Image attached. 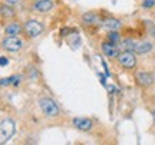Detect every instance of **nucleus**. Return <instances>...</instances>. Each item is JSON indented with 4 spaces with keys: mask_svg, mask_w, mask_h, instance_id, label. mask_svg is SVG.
Masks as SVG:
<instances>
[{
    "mask_svg": "<svg viewBox=\"0 0 155 145\" xmlns=\"http://www.w3.org/2000/svg\"><path fill=\"white\" fill-rule=\"evenodd\" d=\"M154 5H155L154 0H145L144 3H142V6H144V7H152Z\"/></svg>",
    "mask_w": 155,
    "mask_h": 145,
    "instance_id": "17",
    "label": "nucleus"
},
{
    "mask_svg": "<svg viewBox=\"0 0 155 145\" xmlns=\"http://www.w3.org/2000/svg\"><path fill=\"white\" fill-rule=\"evenodd\" d=\"M102 52L105 53V56L108 58H118L119 55V50L116 48L115 43H112V42H105V43H102Z\"/></svg>",
    "mask_w": 155,
    "mask_h": 145,
    "instance_id": "7",
    "label": "nucleus"
},
{
    "mask_svg": "<svg viewBox=\"0 0 155 145\" xmlns=\"http://www.w3.org/2000/svg\"><path fill=\"white\" fill-rule=\"evenodd\" d=\"M20 81H22V78H20V76H17V75H15V76H10V82L15 85V86H19Z\"/></svg>",
    "mask_w": 155,
    "mask_h": 145,
    "instance_id": "16",
    "label": "nucleus"
},
{
    "mask_svg": "<svg viewBox=\"0 0 155 145\" xmlns=\"http://www.w3.org/2000/svg\"><path fill=\"white\" fill-rule=\"evenodd\" d=\"M15 132H16V124L13 122V119L10 118L3 119L0 124V142L6 144L15 135Z\"/></svg>",
    "mask_w": 155,
    "mask_h": 145,
    "instance_id": "1",
    "label": "nucleus"
},
{
    "mask_svg": "<svg viewBox=\"0 0 155 145\" xmlns=\"http://www.w3.org/2000/svg\"><path fill=\"white\" fill-rule=\"evenodd\" d=\"M118 63L121 65V66L127 68V69H134V68L137 66V56H135V52L132 50H125V52H122L118 55Z\"/></svg>",
    "mask_w": 155,
    "mask_h": 145,
    "instance_id": "3",
    "label": "nucleus"
},
{
    "mask_svg": "<svg viewBox=\"0 0 155 145\" xmlns=\"http://www.w3.org/2000/svg\"><path fill=\"white\" fill-rule=\"evenodd\" d=\"M108 39H109V42H112V43H118V42L121 40V38H119V35L116 33L115 30H111L109 35H108Z\"/></svg>",
    "mask_w": 155,
    "mask_h": 145,
    "instance_id": "14",
    "label": "nucleus"
},
{
    "mask_svg": "<svg viewBox=\"0 0 155 145\" xmlns=\"http://www.w3.org/2000/svg\"><path fill=\"white\" fill-rule=\"evenodd\" d=\"M15 10H13V7H12L10 5H3L2 6V16L3 17H15Z\"/></svg>",
    "mask_w": 155,
    "mask_h": 145,
    "instance_id": "13",
    "label": "nucleus"
},
{
    "mask_svg": "<svg viewBox=\"0 0 155 145\" xmlns=\"http://www.w3.org/2000/svg\"><path fill=\"white\" fill-rule=\"evenodd\" d=\"M94 20H95V15H94V13H86V15H83V22L92 23Z\"/></svg>",
    "mask_w": 155,
    "mask_h": 145,
    "instance_id": "15",
    "label": "nucleus"
},
{
    "mask_svg": "<svg viewBox=\"0 0 155 145\" xmlns=\"http://www.w3.org/2000/svg\"><path fill=\"white\" fill-rule=\"evenodd\" d=\"M104 26H105L108 30H115L118 32L119 29H121L122 23L118 20V19H114V17H109V19H105L104 20Z\"/></svg>",
    "mask_w": 155,
    "mask_h": 145,
    "instance_id": "12",
    "label": "nucleus"
},
{
    "mask_svg": "<svg viewBox=\"0 0 155 145\" xmlns=\"http://www.w3.org/2000/svg\"><path fill=\"white\" fill-rule=\"evenodd\" d=\"M6 2V5H10V6H15L19 3V0H5Z\"/></svg>",
    "mask_w": 155,
    "mask_h": 145,
    "instance_id": "18",
    "label": "nucleus"
},
{
    "mask_svg": "<svg viewBox=\"0 0 155 145\" xmlns=\"http://www.w3.org/2000/svg\"><path fill=\"white\" fill-rule=\"evenodd\" d=\"M137 82L141 86H151L154 84V76L150 72H137Z\"/></svg>",
    "mask_w": 155,
    "mask_h": 145,
    "instance_id": "8",
    "label": "nucleus"
},
{
    "mask_svg": "<svg viewBox=\"0 0 155 145\" xmlns=\"http://www.w3.org/2000/svg\"><path fill=\"white\" fill-rule=\"evenodd\" d=\"M23 29H22V25L19 22H12L9 23L7 26L5 28V32L7 36H17V35L22 32Z\"/></svg>",
    "mask_w": 155,
    "mask_h": 145,
    "instance_id": "10",
    "label": "nucleus"
},
{
    "mask_svg": "<svg viewBox=\"0 0 155 145\" xmlns=\"http://www.w3.org/2000/svg\"><path fill=\"white\" fill-rule=\"evenodd\" d=\"M0 59H2V61H0V65H2V66H6V65H7V63H9V61H7V59H6L5 56H2V58H0Z\"/></svg>",
    "mask_w": 155,
    "mask_h": 145,
    "instance_id": "19",
    "label": "nucleus"
},
{
    "mask_svg": "<svg viewBox=\"0 0 155 145\" xmlns=\"http://www.w3.org/2000/svg\"><path fill=\"white\" fill-rule=\"evenodd\" d=\"M39 106L48 118H55L59 115V106L56 105V102L50 98H40L39 99Z\"/></svg>",
    "mask_w": 155,
    "mask_h": 145,
    "instance_id": "2",
    "label": "nucleus"
},
{
    "mask_svg": "<svg viewBox=\"0 0 155 145\" xmlns=\"http://www.w3.org/2000/svg\"><path fill=\"white\" fill-rule=\"evenodd\" d=\"M3 49L9 50V52H19L22 49V40L16 36H9L3 40Z\"/></svg>",
    "mask_w": 155,
    "mask_h": 145,
    "instance_id": "5",
    "label": "nucleus"
},
{
    "mask_svg": "<svg viewBox=\"0 0 155 145\" xmlns=\"http://www.w3.org/2000/svg\"><path fill=\"white\" fill-rule=\"evenodd\" d=\"M73 127L78 129H81V131H91L92 129V121L89 119V118H82V117H79V118H73Z\"/></svg>",
    "mask_w": 155,
    "mask_h": 145,
    "instance_id": "6",
    "label": "nucleus"
},
{
    "mask_svg": "<svg viewBox=\"0 0 155 145\" xmlns=\"http://www.w3.org/2000/svg\"><path fill=\"white\" fill-rule=\"evenodd\" d=\"M154 115H155V112H154Z\"/></svg>",
    "mask_w": 155,
    "mask_h": 145,
    "instance_id": "21",
    "label": "nucleus"
},
{
    "mask_svg": "<svg viewBox=\"0 0 155 145\" xmlns=\"http://www.w3.org/2000/svg\"><path fill=\"white\" fill-rule=\"evenodd\" d=\"M9 84H12V82H10V78H7V79L3 78V79H2V85H3V86H5V85H9Z\"/></svg>",
    "mask_w": 155,
    "mask_h": 145,
    "instance_id": "20",
    "label": "nucleus"
},
{
    "mask_svg": "<svg viewBox=\"0 0 155 145\" xmlns=\"http://www.w3.org/2000/svg\"><path fill=\"white\" fill-rule=\"evenodd\" d=\"M152 50V43L150 42H135V46H134V52L138 53V55H145Z\"/></svg>",
    "mask_w": 155,
    "mask_h": 145,
    "instance_id": "9",
    "label": "nucleus"
},
{
    "mask_svg": "<svg viewBox=\"0 0 155 145\" xmlns=\"http://www.w3.org/2000/svg\"><path fill=\"white\" fill-rule=\"evenodd\" d=\"M53 7V3L50 0H36L35 2V9L40 13H46V12L52 10Z\"/></svg>",
    "mask_w": 155,
    "mask_h": 145,
    "instance_id": "11",
    "label": "nucleus"
},
{
    "mask_svg": "<svg viewBox=\"0 0 155 145\" xmlns=\"http://www.w3.org/2000/svg\"><path fill=\"white\" fill-rule=\"evenodd\" d=\"M25 32L29 38H38L39 35L43 32V26L38 20H28L25 23Z\"/></svg>",
    "mask_w": 155,
    "mask_h": 145,
    "instance_id": "4",
    "label": "nucleus"
}]
</instances>
